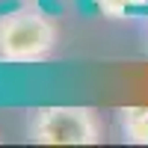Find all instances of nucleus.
Listing matches in <instances>:
<instances>
[{
	"instance_id": "1",
	"label": "nucleus",
	"mask_w": 148,
	"mask_h": 148,
	"mask_svg": "<svg viewBox=\"0 0 148 148\" xmlns=\"http://www.w3.org/2000/svg\"><path fill=\"white\" fill-rule=\"evenodd\" d=\"M56 47L53 21L33 9L9 12L0 18V59L12 65L42 62Z\"/></svg>"
},
{
	"instance_id": "2",
	"label": "nucleus",
	"mask_w": 148,
	"mask_h": 148,
	"mask_svg": "<svg viewBox=\"0 0 148 148\" xmlns=\"http://www.w3.org/2000/svg\"><path fill=\"white\" fill-rule=\"evenodd\" d=\"M27 136L36 145H95L101 125L89 107H39L30 116Z\"/></svg>"
},
{
	"instance_id": "4",
	"label": "nucleus",
	"mask_w": 148,
	"mask_h": 148,
	"mask_svg": "<svg viewBox=\"0 0 148 148\" xmlns=\"http://www.w3.org/2000/svg\"><path fill=\"white\" fill-rule=\"evenodd\" d=\"M95 3H98V9H101L104 15H110V18H127L133 0H95Z\"/></svg>"
},
{
	"instance_id": "3",
	"label": "nucleus",
	"mask_w": 148,
	"mask_h": 148,
	"mask_svg": "<svg viewBox=\"0 0 148 148\" xmlns=\"http://www.w3.org/2000/svg\"><path fill=\"white\" fill-rule=\"evenodd\" d=\"M119 125L125 139L133 145H148V107H121Z\"/></svg>"
}]
</instances>
